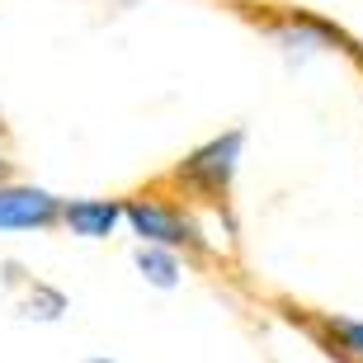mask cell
<instances>
[{
  "label": "cell",
  "mask_w": 363,
  "mask_h": 363,
  "mask_svg": "<svg viewBox=\"0 0 363 363\" xmlns=\"http://www.w3.org/2000/svg\"><path fill=\"white\" fill-rule=\"evenodd\" d=\"M137 269H142L147 283H156V288H175L179 283V259L170 250H161V245H142L137 250Z\"/></svg>",
  "instance_id": "cell-6"
},
{
  "label": "cell",
  "mask_w": 363,
  "mask_h": 363,
  "mask_svg": "<svg viewBox=\"0 0 363 363\" xmlns=\"http://www.w3.org/2000/svg\"><path fill=\"white\" fill-rule=\"evenodd\" d=\"M279 38V48L288 52V62H307L311 52H325V48H350V38L340 33V28L321 24V19H288V24L274 33Z\"/></svg>",
  "instance_id": "cell-4"
},
{
  "label": "cell",
  "mask_w": 363,
  "mask_h": 363,
  "mask_svg": "<svg viewBox=\"0 0 363 363\" xmlns=\"http://www.w3.org/2000/svg\"><path fill=\"white\" fill-rule=\"evenodd\" d=\"M128 222H133V231L142 236V245H161V250H170V245L199 241L184 217H175L170 208H161V203H151V199L128 203Z\"/></svg>",
  "instance_id": "cell-3"
},
{
  "label": "cell",
  "mask_w": 363,
  "mask_h": 363,
  "mask_svg": "<svg viewBox=\"0 0 363 363\" xmlns=\"http://www.w3.org/2000/svg\"><path fill=\"white\" fill-rule=\"evenodd\" d=\"M241 147H245V133H241V128H231V133L213 137L208 147H199L184 165H179V179H189V184L208 189V194H222V189L231 184V175H236Z\"/></svg>",
  "instance_id": "cell-1"
},
{
  "label": "cell",
  "mask_w": 363,
  "mask_h": 363,
  "mask_svg": "<svg viewBox=\"0 0 363 363\" xmlns=\"http://www.w3.org/2000/svg\"><path fill=\"white\" fill-rule=\"evenodd\" d=\"M57 213H67L62 199L48 189H0V231H33L48 227Z\"/></svg>",
  "instance_id": "cell-2"
},
{
  "label": "cell",
  "mask_w": 363,
  "mask_h": 363,
  "mask_svg": "<svg viewBox=\"0 0 363 363\" xmlns=\"http://www.w3.org/2000/svg\"><path fill=\"white\" fill-rule=\"evenodd\" d=\"M330 330L345 340V350L363 359V321H345V316H335V321H330Z\"/></svg>",
  "instance_id": "cell-7"
},
{
  "label": "cell",
  "mask_w": 363,
  "mask_h": 363,
  "mask_svg": "<svg viewBox=\"0 0 363 363\" xmlns=\"http://www.w3.org/2000/svg\"><path fill=\"white\" fill-rule=\"evenodd\" d=\"M67 227L76 231V236H85V241H99V236H108V231L118 227L123 217H128V208L113 199H76L67 203Z\"/></svg>",
  "instance_id": "cell-5"
}]
</instances>
